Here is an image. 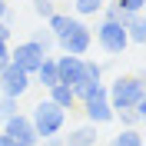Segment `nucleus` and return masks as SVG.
Returning <instances> with one entry per match:
<instances>
[{
	"instance_id": "obj_21",
	"label": "nucleus",
	"mask_w": 146,
	"mask_h": 146,
	"mask_svg": "<svg viewBox=\"0 0 146 146\" xmlns=\"http://www.w3.org/2000/svg\"><path fill=\"white\" fill-rule=\"evenodd\" d=\"M123 13H143V7H146V0H113Z\"/></svg>"
},
{
	"instance_id": "obj_19",
	"label": "nucleus",
	"mask_w": 146,
	"mask_h": 146,
	"mask_svg": "<svg viewBox=\"0 0 146 146\" xmlns=\"http://www.w3.org/2000/svg\"><path fill=\"white\" fill-rule=\"evenodd\" d=\"M83 80H103V63L83 56Z\"/></svg>"
},
{
	"instance_id": "obj_24",
	"label": "nucleus",
	"mask_w": 146,
	"mask_h": 146,
	"mask_svg": "<svg viewBox=\"0 0 146 146\" xmlns=\"http://www.w3.org/2000/svg\"><path fill=\"white\" fill-rule=\"evenodd\" d=\"M10 63V43H0V70Z\"/></svg>"
},
{
	"instance_id": "obj_8",
	"label": "nucleus",
	"mask_w": 146,
	"mask_h": 146,
	"mask_svg": "<svg viewBox=\"0 0 146 146\" xmlns=\"http://www.w3.org/2000/svg\"><path fill=\"white\" fill-rule=\"evenodd\" d=\"M43 50L33 43V40H23V43H17V46H10V63H17L20 70H27L30 76H33V70L40 66V60H43Z\"/></svg>"
},
{
	"instance_id": "obj_4",
	"label": "nucleus",
	"mask_w": 146,
	"mask_h": 146,
	"mask_svg": "<svg viewBox=\"0 0 146 146\" xmlns=\"http://www.w3.org/2000/svg\"><path fill=\"white\" fill-rule=\"evenodd\" d=\"M56 46L63 50V53H73V56H86L93 46V30L83 23L80 17H70L66 30L56 36Z\"/></svg>"
},
{
	"instance_id": "obj_18",
	"label": "nucleus",
	"mask_w": 146,
	"mask_h": 146,
	"mask_svg": "<svg viewBox=\"0 0 146 146\" xmlns=\"http://www.w3.org/2000/svg\"><path fill=\"white\" fill-rule=\"evenodd\" d=\"M17 110H20V100H17V96H3V93H0V123H3L7 116H13Z\"/></svg>"
},
{
	"instance_id": "obj_17",
	"label": "nucleus",
	"mask_w": 146,
	"mask_h": 146,
	"mask_svg": "<svg viewBox=\"0 0 146 146\" xmlns=\"http://www.w3.org/2000/svg\"><path fill=\"white\" fill-rule=\"evenodd\" d=\"M30 40H33V43L40 46V50H43V53H50V50H53V46H56V36L50 33V30H46V27H40V30H33V33H30Z\"/></svg>"
},
{
	"instance_id": "obj_3",
	"label": "nucleus",
	"mask_w": 146,
	"mask_h": 146,
	"mask_svg": "<svg viewBox=\"0 0 146 146\" xmlns=\"http://www.w3.org/2000/svg\"><path fill=\"white\" fill-rule=\"evenodd\" d=\"M96 43H100L103 53L123 56V53H126V46H129L126 23H123V20H106V17H100V23H96Z\"/></svg>"
},
{
	"instance_id": "obj_15",
	"label": "nucleus",
	"mask_w": 146,
	"mask_h": 146,
	"mask_svg": "<svg viewBox=\"0 0 146 146\" xmlns=\"http://www.w3.org/2000/svg\"><path fill=\"white\" fill-rule=\"evenodd\" d=\"M110 146H143V133H139V126H123L110 139Z\"/></svg>"
},
{
	"instance_id": "obj_9",
	"label": "nucleus",
	"mask_w": 146,
	"mask_h": 146,
	"mask_svg": "<svg viewBox=\"0 0 146 146\" xmlns=\"http://www.w3.org/2000/svg\"><path fill=\"white\" fill-rule=\"evenodd\" d=\"M56 63V80L66 83V86H76L83 80V56H73V53H63V56H53Z\"/></svg>"
},
{
	"instance_id": "obj_2",
	"label": "nucleus",
	"mask_w": 146,
	"mask_h": 146,
	"mask_svg": "<svg viewBox=\"0 0 146 146\" xmlns=\"http://www.w3.org/2000/svg\"><path fill=\"white\" fill-rule=\"evenodd\" d=\"M106 96H110V106H113V113L116 110H129L136 100H143L146 96V83L143 76H116V80L106 86Z\"/></svg>"
},
{
	"instance_id": "obj_20",
	"label": "nucleus",
	"mask_w": 146,
	"mask_h": 146,
	"mask_svg": "<svg viewBox=\"0 0 146 146\" xmlns=\"http://www.w3.org/2000/svg\"><path fill=\"white\" fill-rule=\"evenodd\" d=\"M100 17H106V20H123V23H126L129 13H123L116 3H110V0H106V3H103V10H100Z\"/></svg>"
},
{
	"instance_id": "obj_25",
	"label": "nucleus",
	"mask_w": 146,
	"mask_h": 146,
	"mask_svg": "<svg viewBox=\"0 0 146 146\" xmlns=\"http://www.w3.org/2000/svg\"><path fill=\"white\" fill-rule=\"evenodd\" d=\"M40 143L43 146H63V136H60V133H56V136H43Z\"/></svg>"
},
{
	"instance_id": "obj_13",
	"label": "nucleus",
	"mask_w": 146,
	"mask_h": 146,
	"mask_svg": "<svg viewBox=\"0 0 146 146\" xmlns=\"http://www.w3.org/2000/svg\"><path fill=\"white\" fill-rule=\"evenodd\" d=\"M116 116L123 119V126H143V119H146V96L136 100L129 110H116Z\"/></svg>"
},
{
	"instance_id": "obj_5",
	"label": "nucleus",
	"mask_w": 146,
	"mask_h": 146,
	"mask_svg": "<svg viewBox=\"0 0 146 146\" xmlns=\"http://www.w3.org/2000/svg\"><path fill=\"white\" fill-rule=\"evenodd\" d=\"M76 106L83 110L86 123H93V126H103V123H110V119H116V113H113V106H110L106 90H100V93H93V96H86V100H80Z\"/></svg>"
},
{
	"instance_id": "obj_6",
	"label": "nucleus",
	"mask_w": 146,
	"mask_h": 146,
	"mask_svg": "<svg viewBox=\"0 0 146 146\" xmlns=\"http://www.w3.org/2000/svg\"><path fill=\"white\" fill-rule=\"evenodd\" d=\"M33 86V76H30L27 70H20L17 63H7L3 70H0V93L3 96H23V93Z\"/></svg>"
},
{
	"instance_id": "obj_1",
	"label": "nucleus",
	"mask_w": 146,
	"mask_h": 146,
	"mask_svg": "<svg viewBox=\"0 0 146 146\" xmlns=\"http://www.w3.org/2000/svg\"><path fill=\"white\" fill-rule=\"evenodd\" d=\"M30 123H33V129H36L40 139L43 136H56V133H63V126H66V110L56 106V103L46 96V100H40L30 110Z\"/></svg>"
},
{
	"instance_id": "obj_23",
	"label": "nucleus",
	"mask_w": 146,
	"mask_h": 146,
	"mask_svg": "<svg viewBox=\"0 0 146 146\" xmlns=\"http://www.w3.org/2000/svg\"><path fill=\"white\" fill-rule=\"evenodd\" d=\"M10 36H13V27L0 20V43H10Z\"/></svg>"
},
{
	"instance_id": "obj_10",
	"label": "nucleus",
	"mask_w": 146,
	"mask_h": 146,
	"mask_svg": "<svg viewBox=\"0 0 146 146\" xmlns=\"http://www.w3.org/2000/svg\"><path fill=\"white\" fill-rule=\"evenodd\" d=\"M63 146H96V126L83 123V126L70 129V136H63Z\"/></svg>"
},
{
	"instance_id": "obj_26",
	"label": "nucleus",
	"mask_w": 146,
	"mask_h": 146,
	"mask_svg": "<svg viewBox=\"0 0 146 146\" xmlns=\"http://www.w3.org/2000/svg\"><path fill=\"white\" fill-rule=\"evenodd\" d=\"M0 146H20L13 136H7V133H0Z\"/></svg>"
},
{
	"instance_id": "obj_27",
	"label": "nucleus",
	"mask_w": 146,
	"mask_h": 146,
	"mask_svg": "<svg viewBox=\"0 0 146 146\" xmlns=\"http://www.w3.org/2000/svg\"><path fill=\"white\" fill-rule=\"evenodd\" d=\"M7 10H10V3H7V0H0V20H3V13H7Z\"/></svg>"
},
{
	"instance_id": "obj_11",
	"label": "nucleus",
	"mask_w": 146,
	"mask_h": 146,
	"mask_svg": "<svg viewBox=\"0 0 146 146\" xmlns=\"http://www.w3.org/2000/svg\"><path fill=\"white\" fill-rule=\"evenodd\" d=\"M33 83H40L43 90H50L53 83H60V80H56V63H53V56H50V53H46L43 60H40V66L33 70Z\"/></svg>"
},
{
	"instance_id": "obj_16",
	"label": "nucleus",
	"mask_w": 146,
	"mask_h": 146,
	"mask_svg": "<svg viewBox=\"0 0 146 146\" xmlns=\"http://www.w3.org/2000/svg\"><path fill=\"white\" fill-rule=\"evenodd\" d=\"M103 3L106 0H73V10H76V17H96Z\"/></svg>"
},
{
	"instance_id": "obj_14",
	"label": "nucleus",
	"mask_w": 146,
	"mask_h": 146,
	"mask_svg": "<svg viewBox=\"0 0 146 146\" xmlns=\"http://www.w3.org/2000/svg\"><path fill=\"white\" fill-rule=\"evenodd\" d=\"M126 36H129V43H136V46L146 43V23H143V13H129V17H126Z\"/></svg>"
},
{
	"instance_id": "obj_7",
	"label": "nucleus",
	"mask_w": 146,
	"mask_h": 146,
	"mask_svg": "<svg viewBox=\"0 0 146 146\" xmlns=\"http://www.w3.org/2000/svg\"><path fill=\"white\" fill-rule=\"evenodd\" d=\"M3 133L7 136H13L20 146H36L40 143V136H36V129H33V123H30V116H23V113H13V116H7L3 119Z\"/></svg>"
},
{
	"instance_id": "obj_12",
	"label": "nucleus",
	"mask_w": 146,
	"mask_h": 146,
	"mask_svg": "<svg viewBox=\"0 0 146 146\" xmlns=\"http://www.w3.org/2000/svg\"><path fill=\"white\" fill-rule=\"evenodd\" d=\"M46 93H50V100H53L56 106H63V110H76V93H73V86H66V83H53Z\"/></svg>"
},
{
	"instance_id": "obj_22",
	"label": "nucleus",
	"mask_w": 146,
	"mask_h": 146,
	"mask_svg": "<svg viewBox=\"0 0 146 146\" xmlns=\"http://www.w3.org/2000/svg\"><path fill=\"white\" fill-rule=\"evenodd\" d=\"M53 3H50V0H33V13H36V17H40V20H46V17H50V13H53Z\"/></svg>"
}]
</instances>
